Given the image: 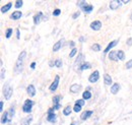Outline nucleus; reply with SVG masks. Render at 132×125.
<instances>
[{
    "mask_svg": "<svg viewBox=\"0 0 132 125\" xmlns=\"http://www.w3.org/2000/svg\"><path fill=\"white\" fill-rule=\"evenodd\" d=\"M26 56H27V52H26V51H22V52L19 54L16 62H15V65H14V73H15V74L21 73V71L23 70V60H24Z\"/></svg>",
    "mask_w": 132,
    "mask_h": 125,
    "instance_id": "obj_1",
    "label": "nucleus"
},
{
    "mask_svg": "<svg viewBox=\"0 0 132 125\" xmlns=\"http://www.w3.org/2000/svg\"><path fill=\"white\" fill-rule=\"evenodd\" d=\"M34 105H35V103H34L32 100H30V99L26 100V101H24V104H23V106H22V111H23L24 113H31Z\"/></svg>",
    "mask_w": 132,
    "mask_h": 125,
    "instance_id": "obj_2",
    "label": "nucleus"
},
{
    "mask_svg": "<svg viewBox=\"0 0 132 125\" xmlns=\"http://www.w3.org/2000/svg\"><path fill=\"white\" fill-rule=\"evenodd\" d=\"M12 93H13L12 88H11L8 83L5 84V85H4V90H3V95H4L5 100H9V99L11 98V96H12Z\"/></svg>",
    "mask_w": 132,
    "mask_h": 125,
    "instance_id": "obj_3",
    "label": "nucleus"
},
{
    "mask_svg": "<svg viewBox=\"0 0 132 125\" xmlns=\"http://www.w3.org/2000/svg\"><path fill=\"white\" fill-rule=\"evenodd\" d=\"M99 79H100V72L98 71V70H96V71H94V72L89 75L88 81L92 82V83H95V82H97Z\"/></svg>",
    "mask_w": 132,
    "mask_h": 125,
    "instance_id": "obj_4",
    "label": "nucleus"
},
{
    "mask_svg": "<svg viewBox=\"0 0 132 125\" xmlns=\"http://www.w3.org/2000/svg\"><path fill=\"white\" fill-rule=\"evenodd\" d=\"M59 79H60L59 75H56V76H55L54 81L51 83V85H50V88H49V90L51 92H55V91L57 90V88H58V85H59Z\"/></svg>",
    "mask_w": 132,
    "mask_h": 125,
    "instance_id": "obj_5",
    "label": "nucleus"
},
{
    "mask_svg": "<svg viewBox=\"0 0 132 125\" xmlns=\"http://www.w3.org/2000/svg\"><path fill=\"white\" fill-rule=\"evenodd\" d=\"M90 29L93 30V31H100L101 30V28H102V22L100 21V20H95V21H93L92 24H90Z\"/></svg>",
    "mask_w": 132,
    "mask_h": 125,
    "instance_id": "obj_6",
    "label": "nucleus"
},
{
    "mask_svg": "<svg viewBox=\"0 0 132 125\" xmlns=\"http://www.w3.org/2000/svg\"><path fill=\"white\" fill-rule=\"evenodd\" d=\"M83 61H84V55L80 53V54L77 56V58L75 59V62H74L75 63V67H77V66H78V69H79V67H80L83 63H84Z\"/></svg>",
    "mask_w": 132,
    "mask_h": 125,
    "instance_id": "obj_7",
    "label": "nucleus"
},
{
    "mask_svg": "<svg viewBox=\"0 0 132 125\" xmlns=\"http://www.w3.org/2000/svg\"><path fill=\"white\" fill-rule=\"evenodd\" d=\"M121 3H122V1H120V0H113L110 2V8L112 10H115L118 7L121 6Z\"/></svg>",
    "mask_w": 132,
    "mask_h": 125,
    "instance_id": "obj_8",
    "label": "nucleus"
},
{
    "mask_svg": "<svg viewBox=\"0 0 132 125\" xmlns=\"http://www.w3.org/2000/svg\"><path fill=\"white\" fill-rule=\"evenodd\" d=\"M80 90H81V85L77 84V83H74L70 87V93H72V94H77Z\"/></svg>",
    "mask_w": 132,
    "mask_h": 125,
    "instance_id": "obj_9",
    "label": "nucleus"
},
{
    "mask_svg": "<svg viewBox=\"0 0 132 125\" xmlns=\"http://www.w3.org/2000/svg\"><path fill=\"white\" fill-rule=\"evenodd\" d=\"M43 16H44L43 12H42V11H39L36 15L34 16V24H35V25H39L40 21H41V19L43 18Z\"/></svg>",
    "mask_w": 132,
    "mask_h": 125,
    "instance_id": "obj_10",
    "label": "nucleus"
},
{
    "mask_svg": "<svg viewBox=\"0 0 132 125\" xmlns=\"http://www.w3.org/2000/svg\"><path fill=\"white\" fill-rule=\"evenodd\" d=\"M27 93L30 97H35L36 96V88L34 87L33 84H30L28 88H27Z\"/></svg>",
    "mask_w": 132,
    "mask_h": 125,
    "instance_id": "obj_11",
    "label": "nucleus"
},
{
    "mask_svg": "<svg viewBox=\"0 0 132 125\" xmlns=\"http://www.w3.org/2000/svg\"><path fill=\"white\" fill-rule=\"evenodd\" d=\"M104 82H105L106 85H112L113 80H112V77H111L110 74H108V73L104 74Z\"/></svg>",
    "mask_w": 132,
    "mask_h": 125,
    "instance_id": "obj_12",
    "label": "nucleus"
},
{
    "mask_svg": "<svg viewBox=\"0 0 132 125\" xmlns=\"http://www.w3.org/2000/svg\"><path fill=\"white\" fill-rule=\"evenodd\" d=\"M118 42H119V40H115V41H112L111 43H109L108 44V46H107V48L104 50V52L105 53H108V52H110V50L112 49V48H114L118 44Z\"/></svg>",
    "mask_w": 132,
    "mask_h": 125,
    "instance_id": "obj_13",
    "label": "nucleus"
},
{
    "mask_svg": "<svg viewBox=\"0 0 132 125\" xmlns=\"http://www.w3.org/2000/svg\"><path fill=\"white\" fill-rule=\"evenodd\" d=\"M108 57L110 60L112 61H118V56H117V51H110L109 54H108Z\"/></svg>",
    "mask_w": 132,
    "mask_h": 125,
    "instance_id": "obj_14",
    "label": "nucleus"
},
{
    "mask_svg": "<svg viewBox=\"0 0 132 125\" xmlns=\"http://www.w3.org/2000/svg\"><path fill=\"white\" fill-rule=\"evenodd\" d=\"M119 90H120V84L119 83H113L112 85H111V89H110V91H111V93L113 95H116L118 92H119Z\"/></svg>",
    "mask_w": 132,
    "mask_h": 125,
    "instance_id": "obj_15",
    "label": "nucleus"
},
{
    "mask_svg": "<svg viewBox=\"0 0 132 125\" xmlns=\"http://www.w3.org/2000/svg\"><path fill=\"white\" fill-rule=\"evenodd\" d=\"M92 115H93V111H90V110H88V111H84L82 114H81L80 118H81V120H86V119H88Z\"/></svg>",
    "mask_w": 132,
    "mask_h": 125,
    "instance_id": "obj_16",
    "label": "nucleus"
},
{
    "mask_svg": "<svg viewBox=\"0 0 132 125\" xmlns=\"http://www.w3.org/2000/svg\"><path fill=\"white\" fill-rule=\"evenodd\" d=\"M11 7H12V3H11V2H8L7 4H5V5H3V6L1 7V13L7 12Z\"/></svg>",
    "mask_w": 132,
    "mask_h": 125,
    "instance_id": "obj_17",
    "label": "nucleus"
},
{
    "mask_svg": "<svg viewBox=\"0 0 132 125\" xmlns=\"http://www.w3.org/2000/svg\"><path fill=\"white\" fill-rule=\"evenodd\" d=\"M21 16H22L21 11H14V12L10 15V18H11V19H13V20H17V19H19Z\"/></svg>",
    "mask_w": 132,
    "mask_h": 125,
    "instance_id": "obj_18",
    "label": "nucleus"
},
{
    "mask_svg": "<svg viewBox=\"0 0 132 125\" xmlns=\"http://www.w3.org/2000/svg\"><path fill=\"white\" fill-rule=\"evenodd\" d=\"M8 116H9V115H8V111H7V112H4V113H3L2 117H1V123H2V124H5V123L9 122V119L7 118Z\"/></svg>",
    "mask_w": 132,
    "mask_h": 125,
    "instance_id": "obj_19",
    "label": "nucleus"
},
{
    "mask_svg": "<svg viewBox=\"0 0 132 125\" xmlns=\"http://www.w3.org/2000/svg\"><path fill=\"white\" fill-rule=\"evenodd\" d=\"M62 47V41L60 40V41H58L57 43H55L54 44V46H53V51L54 52H57V51H59L60 49Z\"/></svg>",
    "mask_w": 132,
    "mask_h": 125,
    "instance_id": "obj_20",
    "label": "nucleus"
},
{
    "mask_svg": "<svg viewBox=\"0 0 132 125\" xmlns=\"http://www.w3.org/2000/svg\"><path fill=\"white\" fill-rule=\"evenodd\" d=\"M32 120H33V117H32V116H28V117H26V118L21 121V125H30L31 122H32Z\"/></svg>",
    "mask_w": 132,
    "mask_h": 125,
    "instance_id": "obj_21",
    "label": "nucleus"
},
{
    "mask_svg": "<svg viewBox=\"0 0 132 125\" xmlns=\"http://www.w3.org/2000/svg\"><path fill=\"white\" fill-rule=\"evenodd\" d=\"M92 98V93L90 91H84L82 94V99L85 101V100H89Z\"/></svg>",
    "mask_w": 132,
    "mask_h": 125,
    "instance_id": "obj_22",
    "label": "nucleus"
},
{
    "mask_svg": "<svg viewBox=\"0 0 132 125\" xmlns=\"http://www.w3.org/2000/svg\"><path fill=\"white\" fill-rule=\"evenodd\" d=\"M93 9H94V6L90 5V4H87V5L82 9V11H84L85 13H90V12L93 11Z\"/></svg>",
    "mask_w": 132,
    "mask_h": 125,
    "instance_id": "obj_23",
    "label": "nucleus"
},
{
    "mask_svg": "<svg viewBox=\"0 0 132 125\" xmlns=\"http://www.w3.org/2000/svg\"><path fill=\"white\" fill-rule=\"evenodd\" d=\"M47 120L51 123H55L56 122V114H50L47 116Z\"/></svg>",
    "mask_w": 132,
    "mask_h": 125,
    "instance_id": "obj_24",
    "label": "nucleus"
},
{
    "mask_svg": "<svg viewBox=\"0 0 132 125\" xmlns=\"http://www.w3.org/2000/svg\"><path fill=\"white\" fill-rule=\"evenodd\" d=\"M117 56H118V59L119 60H124L125 59V53H124V51H122V50L117 51Z\"/></svg>",
    "mask_w": 132,
    "mask_h": 125,
    "instance_id": "obj_25",
    "label": "nucleus"
},
{
    "mask_svg": "<svg viewBox=\"0 0 132 125\" xmlns=\"http://www.w3.org/2000/svg\"><path fill=\"white\" fill-rule=\"evenodd\" d=\"M89 68H92V65H90V64H89L88 62H84L82 65L79 67V70H80V71H82V70H85V69H89Z\"/></svg>",
    "mask_w": 132,
    "mask_h": 125,
    "instance_id": "obj_26",
    "label": "nucleus"
},
{
    "mask_svg": "<svg viewBox=\"0 0 132 125\" xmlns=\"http://www.w3.org/2000/svg\"><path fill=\"white\" fill-rule=\"evenodd\" d=\"M71 114V107L70 106H66L63 109V115L64 116H69Z\"/></svg>",
    "mask_w": 132,
    "mask_h": 125,
    "instance_id": "obj_27",
    "label": "nucleus"
},
{
    "mask_svg": "<svg viewBox=\"0 0 132 125\" xmlns=\"http://www.w3.org/2000/svg\"><path fill=\"white\" fill-rule=\"evenodd\" d=\"M14 111H15V109H14V107L12 106V107H10V109H9V111H8V115H9V122L11 121V119L13 118V116H14Z\"/></svg>",
    "mask_w": 132,
    "mask_h": 125,
    "instance_id": "obj_28",
    "label": "nucleus"
},
{
    "mask_svg": "<svg viewBox=\"0 0 132 125\" xmlns=\"http://www.w3.org/2000/svg\"><path fill=\"white\" fill-rule=\"evenodd\" d=\"M90 49L93 50V51H95V52H99V51H101V45L100 44H94V45H92V47H90Z\"/></svg>",
    "mask_w": 132,
    "mask_h": 125,
    "instance_id": "obj_29",
    "label": "nucleus"
},
{
    "mask_svg": "<svg viewBox=\"0 0 132 125\" xmlns=\"http://www.w3.org/2000/svg\"><path fill=\"white\" fill-rule=\"evenodd\" d=\"M61 99H62L61 96H54V97H53V104H54V105L59 104V102H60Z\"/></svg>",
    "mask_w": 132,
    "mask_h": 125,
    "instance_id": "obj_30",
    "label": "nucleus"
},
{
    "mask_svg": "<svg viewBox=\"0 0 132 125\" xmlns=\"http://www.w3.org/2000/svg\"><path fill=\"white\" fill-rule=\"evenodd\" d=\"M12 33H13V30H12V29H7V30L5 31V38H6V39H10Z\"/></svg>",
    "mask_w": 132,
    "mask_h": 125,
    "instance_id": "obj_31",
    "label": "nucleus"
},
{
    "mask_svg": "<svg viewBox=\"0 0 132 125\" xmlns=\"http://www.w3.org/2000/svg\"><path fill=\"white\" fill-rule=\"evenodd\" d=\"M22 4H23V1L22 0H17V1H15V3H14V7L15 8H20L22 6Z\"/></svg>",
    "mask_w": 132,
    "mask_h": 125,
    "instance_id": "obj_32",
    "label": "nucleus"
},
{
    "mask_svg": "<svg viewBox=\"0 0 132 125\" xmlns=\"http://www.w3.org/2000/svg\"><path fill=\"white\" fill-rule=\"evenodd\" d=\"M77 5H78V6H79V8L82 10L83 8H84L87 4H86V2H85V1H79V2H77Z\"/></svg>",
    "mask_w": 132,
    "mask_h": 125,
    "instance_id": "obj_33",
    "label": "nucleus"
},
{
    "mask_svg": "<svg viewBox=\"0 0 132 125\" xmlns=\"http://www.w3.org/2000/svg\"><path fill=\"white\" fill-rule=\"evenodd\" d=\"M55 66L58 67V68H61L62 67V60L61 59H56L55 60Z\"/></svg>",
    "mask_w": 132,
    "mask_h": 125,
    "instance_id": "obj_34",
    "label": "nucleus"
},
{
    "mask_svg": "<svg viewBox=\"0 0 132 125\" xmlns=\"http://www.w3.org/2000/svg\"><path fill=\"white\" fill-rule=\"evenodd\" d=\"M76 53H77V49H76V48L72 49V50H71V52H70V54H69V57H70V58L74 57V56L76 55Z\"/></svg>",
    "mask_w": 132,
    "mask_h": 125,
    "instance_id": "obj_35",
    "label": "nucleus"
},
{
    "mask_svg": "<svg viewBox=\"0 0 132 125\" xmlns=\"http://www.w3.org/2000/svg\"><path fill=\"white\" fill-rule=\"evenodd\" d=\"M84 104H85V103H84V100H83V99L77 100V101L75 102V105H78V106H81V107H82Z\"/></svg>",
    "mask_w": 132,
    "mask_h": 125,
    "instance_id": "obj_36",
    "label": "nucleus"
},
{
    "mask_svg": "<svg viewBox=\"0 0 132 125\" xmlns=\"http://www.w3.org/2000/svg\"><path fill=\"white\" fill-rule=\"evenodd\" d=\"M73 111H74V112H76V113H78V112H80V111H81V106H78V105H75V106L73 107Z\"/></svg>",
    "mask_w": 132,
    "mask_h": 125,
    "instance_id": "obj_37",
    "label": "nucleus"
},
{
    "mask_svg": "<svg viewBox=\"0 0 132 125\" xmlns=\"http://www.w3.org/2000/svg\"><path fill=\"white\" fill-rule=\"evenodd\" d=\"M60 13H61V10H60L59 8H57V9H55V10L53 11V15L54 16H59Z\"/></svg>",
    "mask_w": 132,
    "mask_h": 125,
    "instance_id": "obj_38",
    "label": "nucleus"
},
{
    "mask_svg": "<svg viewBox=\"0 0 132 125\" xmlns=\"http://www.w3.org/2000/svg\"><path fill=\"white\" fill-rule=\"evenodd\" d=\"M126 68H127V69L132 68V59H130L129 61H127V63H126Z\"/></svg>",
    "mask_w": 132,
    "mask_h": 125,
    "instance_id": "obj_39",
    "label": "nucleus"
},
{
    "mask_svg": "<svg viewBox=\"0 0 132 125\" xmlns=\"http://www.w3.org/2000/svg\"><path fill=\"white\" fill-rule=\"evenodd\" d=\"M68 45H69V47L72 48V49H74L75 48V43L73 42V41H69V43H68Z\"/></svg>",
    "mask_w": 132,
    "mask_h": 125,
    "instance_id": "obj_40",
    "label": "nucleus"
},
{
    "mask_svg": "<svg viewBox=\"0 0 132 125\" xmlns=\"http://www.w3.org/2000/svg\"><path fill=\"white\" fill-rule=\"evenodd\" d=\"M79 15H80V12H79V11H76V12H74V13H73L72 18H74V19H75V18H77Z\"/></svg>",
    "mask_w": 132,
    "mask_h": 125,
    "instance_id": "obj_41",
    "label": "nucleus"
},
{
    "mask_svg": "<svg viewBox=\"0 0 132 125\" xmlns=\"http://www.w3.org/2000/svg\"><path fill=\"white\" fill-rule=\"evenodd\" d=\"M52 108H53L54 110H58V109H60V108H61V105H60V104H56V105H54Z\"/></svg>",
    "mask_w": 132,
    "mask_h": 125,
    "instance_id": "obj_42",
    "label": "nucleus"
},
{
    "mask_svg": "<svg viewBox=\"0 0 132 125\" xmlns=\"http://www.w3.org/2000/svg\"><path fill=\"white\" fill-rule=\"evenodd\" d=\"M4 73H5V70L2 68V69H1V80L4 79Z\"/></svg>",
    "mask_w": 132,
    "mask_h": 125,
    "instance_id": "obj_43",
    "label": "nucleus"
},
{
    "mask_svg": "<svg viewBox=\"0 0 132 125\" xmlns=\"http://www.w3.org/2000/svg\"><path fill=\"white\" fill-rule=\"evenodd\" d=\"M126 43H127V45H128V46H132V38H129V39L127 40V42H126Z\"/></svg>",
    "mask_w": 132,
    "mask_h": 125,
    "instance_id": "obj_44",
    "label": "nucleus"
},
{
    "mask_svg": "<svg viewBox=\"0 0 132 125\" xmlns=\"http://www.w3.org/2000/svg\"><path fill=\"white\" fill-rule=\"evenodd\" d=\"M54 111H55V110L53 109V108H50V109L48 110V112H47V114H48V115H50V114H54Z\"/></svg>",
    "mask_w": 132,
    "mask_h": 125,
    "instance_id": "obj_45",
    "label": "nucleus"
},
{
    "mask_svg": "<svg viewBox=\"0 0 132 125\" xmlns=\"http://www.w3.org/2000/svg\"><path fill=\"white\" fill-rule=\"evenodd\" d=\"M3 106H4V103H3V101H1L0 102V111L1 112H3Z\"/></svg>",
    "mask_w": 132,
    "mask_h": 125,
    "instance_id": "obj_46",
    "label": "nucleus"
},
{
    "mask_svg": "<svg viewBox=\"0 0 132 125\" xmlns=\"http://www.w3.org/2000/svg\"><path fill=\"white\" fill-rule=\"evenodd\" d=\"M49 66H50V67H53V66H55V61L51 60V61L49 62Z\"/></svg>",
    "mask_w": 132,
    "mask_h": 125,
    "instance_id": "obj_47",
    "label": "nucleus"
},
{
    "mask_svg": "<svg viewBox=\"0 0 132 125\" xmlns=\"http://www.w3.org/2000/svg\"><path fill=\"white\" fill-rule=\"evenodd\" d=\"M16 39H20V33H19V30H16Z\"/></svg>",
    "mask_w": 132,
    "mask_h": 125,
    "instance_id": "obj_48",
    "label": "nucleus"
},
{
    "mask_svg": "<svg viewBox=\"0 0 132 125\" xmlns=\"http://www.w3.org/2000/svg\"><path fill=\"white\" fill-rule=\"evenodd\" d=\"M78 41H79V42H81V43H83V42L85 41V38H84V37H82V36H81V37H80V38L78 39Z\"/></svg>",
    "mask_w": 132,
    "mask_h": 125,
    "instance_id": "obj_49",
    "label": "nucleus"
},
{
    "mask_svg": "<svg viewBox=\"0 0 132 125\" xmlns=\"http://www.w3.org/2000/svg\"><path fill=\"white\" fill-rule=\"evenodd\" d=\"M35 67H36V62H33L31 64V68H32V69H35Z\"/></svg>",
    "mask_w": 132,
    "mask_h": 125,
    "instance_id": "obj_50",
    "label": "nucleus"
},
{
    "mask_svg": "<svg viewBox=\"0 0 132 125\" xmlns=\"http://www.w3.org/2000/svg\"><path fill=\"white\" fill-rule=\"evenodd\" d=\"M48 18H49V17H48L47 15H44V16H43V20H44V21H46V20H47Z\"/></svg>",
    "mask_w": 132,
    "mask_h": 125,
    "instance_id": "obj_51",
    "label": "nucleus"
},
{
    "mask_svg": "<svg viewBox=\"0 0 132 125\" xmlns=\"http://www.w3.org/2000/svg\"><path fill=\"white\" fill-rule=\"evenodd\" d=\"M122 2H123V3H125V4H127V3H129L130 1H129V0H124V1H122Z\"/></svg>",
    "mask_w": 132,
    "mask_h": 125,
    "instance_id": "obj_52",
    "label": "nucleus"
},
{
    "mask_svg": "<svg viewBox=\"0 0 132 125\" xmlns=\"http://www.w3.org/2000/svg\"><path fill=\"white\" fill-rule=\"evenodd\" d=\"M130 19L132 20V12H131V15H130Z\"/></svg>",
    "mask_w": 132,
    "mask_h": 125,
    "instance_id": "obj_53",
    "label": "nucleus"
},
{
    "mask_svg": "<svg viewBox=\"0 0 132 125\" xmlns=\"http://www.w3.org/2000/svg\"><path fill=\"white\" fill-rule=\"evenodd\" d=\"M70 125H75V123H71Z\"/></svg>",
    "mask_w": 132,
    "mask_h": 125,
    "instance_id": "obj_54",
    "label": "nucleus"
}]
</instances>
